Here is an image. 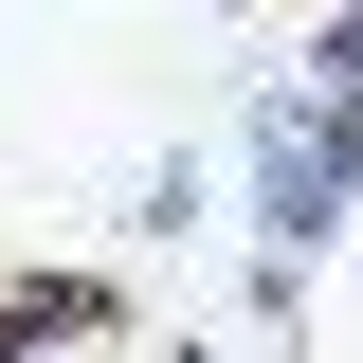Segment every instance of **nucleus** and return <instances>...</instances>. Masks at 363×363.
I'll list each match as a JSON object with an SVG mask.
<instances>
[{"mask_svg": "<svg viewBox=\"0 0 363 363\" xmlns=\"http://www.w3.org/2000/svg\"><path fill=\"white\" fill-rule=\"evenodd\" d=\"M128 363H218V345H145V327H128Z\"/></svg>", "mask_w": 363, "mask_h": 363, "instance_id": "39448f33", "label": "nucleus"}, {"mask_svg": "<svg viewBox=\"0 0 363 363\" xmlns=\"http://www.w3.org/2000/svg\"><path fill=\"white\" fill-rule=\"evenodd\" d=\"M218 200H236V236H255V255L327 272V236L363 218V128H345V109H309V91L272 73L255 128H236V164H218Z\"/></svg>", "mask_w": 363, "mask_h": 363, "instance_id": "f257e3e1", "label": "nucleus"}, {"mask_svg": "<svg viewBox=\"0 0 363 363\" xmlns=\"http://www.w3.org/2000/svg\"><path fill=\"white\" fill-rule=\"evenodd\" d=\"M236 327L291 345V327H309V272H291V255H236Z\"/></svg>", "mask_w": 363, "mask_h": 363, "instance_id": "20e7f679", "label": "nucleus"}, {"mask_svg": "<svg viewBox=\"0 0 363 363\" xmlns=\"http://www.w3.org/2000/svg\"><path fill=\"white\" fill-rule=\"evenodd\" d=\"M200 236H218V145H164L128 182V255H200Z\"/></svg>", "mask_w": 363, "mask_h": 363, "instance_id": "f03ea898", "label": "nucleus"}, {"mask_svg": "<svg viewBox=\"0 0 363 363\" xmlns=\"http://www.w3.org/2000/svg\"><path fill=\"white\" fill-rule=\"evenodd\" d=\"M291 91L363 128V0H309V37H291Z\"/></svg>", "mask_w": 363, "mask_h": 363, "instance_id": "7ed1b4c3", "label": "nucleus"}]
</instances>
